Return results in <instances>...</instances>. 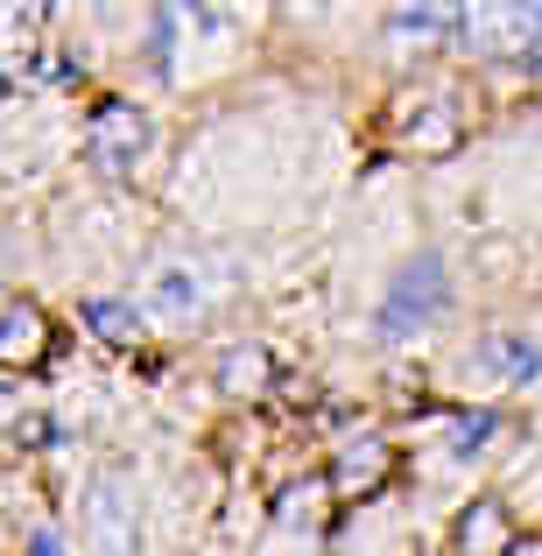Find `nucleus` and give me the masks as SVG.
I'll use <instances>...</instances> for the list:
<instances>
[{"label":"nucleus","mask_w":542,"mask_h":556,"mask_svg":"<svg viewBox=\"0 0 542 556\" xmlns=\"http://www.w3.org/2000/svg\"><path fill=\"white\" fill-rule=\"evenodd\" d=\"M85 535H92V556H141V507H135V486L121 472L92 479V493H85Z\"/></svg>","instance_id":"obj_2"},{"label":"nucleus","mask_w":542,"mask_h":556,"mask_svg":"<svg viewBox=\"0 0 542 556\" xmlns=\"http://www.w3.org/2000/svg\"><path fill=\"white\" fill-rule=\"evenodd\" d=\"M218 388L226 394H268L275 388V359L261 353V345H232V353L218 359Z\"/></svg>","instance_id":"obj_9"},{"label":"nucleus","mask_w":542,"mask_h":556,"mask_svg":"<svg viewBox=\"0 0 542 556\" xmlns=\"http://www.w3.org/2000/svg\"><path fill=\"white\" fill-rule=\"evenodd\" d=\"M444 317V261H408L402 275H394L388 303H380V339H408V331L437 325Z\"/></svg>","instance_id":"obj_3"},{"label":"nucleus","mask_w":542,"mask_h":556,"mask_svg":"<svg viewBox=\"0 0 542 556\" xmlns=\"http://www.w3.org/2000/svg\"><path fill=\"white\" fill-rule=\"evenodd\" d=\"M493 430H501V416H493V408H479V416H458V430H451V451H487Z\"/></svg>","instance_id":"obj_14"},{"label":"nucleus","mask_w":542,"mask_h":556,"mask_svg":"<svg viewBox=\"0 0 542 556\" xmlns=\"http://www.w3.org/2000/svg\"><path fill=\"white\" fill-rule=\"evenodd\" d=\"M451 8H394V36L402 42H437V28H451Z\"/></svg>","instance_id":"obj_12"},{"label":"nucleus","mask_w":542,"mask_h":556,"mask_svg":"<svg viewBox=\"0 0 542 556\" xmlns=\"http://www.w3.org/2000/svg\"><path fill=\"white\" fill-rule=\"evenodd\" d=\"M507 543H515V535H507L501 501H472V507H465V521H458V549L465 556H487V549L507 556Z\"/></svg>","instance_id":"obj_10"},{"label":"nucleus","mask_w":542,"mask_h":556,"mask_svg":"<svg viewBox=\"0 0 542 556\" xmlns=\"http://www.w3.org/2000/svg\"><path fill=\"white\" fill-rule=\"evenodd\" d=\"M0 99H8V64H0Z\"/></svg>","instance_id":"obj_19"},{"label":"nucleus","mask_w":542,"mask_h":556,"mask_svg":"<svg viewBox=\"0 0 542 556\" xmlns=\"http://www.w3.org/2000/svg\"><path fill=\"white\" fill-rule=\"evenodd\" d=\"M85 325H92V339H106V345H135L141 339V311L135 303H113V296L85 303Z\"/></svg>","instance_id":"obj_11"},{"label":"nucleus","mask_w":542,"mask_h":556,"mask_svg":"<svg viewBox=\"0 0 542 556\" xmlns=\"http://www.w3.org/2000/svg\"><path fill=\"white\" fill-rule=\"evenodd\" d=\"M529 22H535V8H501V0H479V8L458 14V50L465 56L529 50Z\"/></svg>","instance_id":"obj_4"},{"label":"nucleus","mask_w":542,"mask_h":556,"mask_svg":"<svg viewBox=\"0 0 542 556\" xmlns=\"http://www.w3.org/2000/svg\"><path fill=\"white\" fill-rule=\"evenodd\" d=\"M507 556H542V535H515V543H507Z\"/></svg>","instance_id":"obj_17"},{"label":"nucleus","mask_w":542,"mask_h":556,"mask_svg":"<svg viewBox=\"0 0 542 556\" xmlns=\"http://www.w3.org/2000/svg\"><path fill=\"white\" fill-rule=\"evenodd\" d=\"M465 374L487 380V388H521V380L542 374V353L529 339H515V331H493V339H479L472 353H465Z\"/></svg>","instance_id":"obj_6"},{"label":"nucleus","mask_w":542,"mask_h":556,"mask_svg":"<svg viewBox=\"0 0 542 556\" xmlns=\"http://www.w3.org/2000/svg\"><path fill=\"white\" fill-rule=\"evenodd\" d=\"M14 422H22V402H14V394L0 388V430H14Z\"/></svg>","instance_id":"obj_16"},{"label":"nucleus","mask_w":542,"mask_h":556,"mask_svg":"<svg viewBox=\"0 0 542 556\" xmlns=\"http://www.w3.org/2000/svg\"><path fill=\"white\" fill-rule=\"evenodd\" d=\"M388 472H394V451L380 444V437H360V444H345V451H339V465H331V486L353 501V493H374Z\"/></svg>","instance_id":"obj_8"},{"label":"nucleus","mask_w":542,"mask_h":556,"mask_svg":"<svg viewBox=\"0 0 542 556\" xmlns=\"http://www.w3.org/2000/svg\"><path fill=\"white\" fill-rule=\"evenodd\" d=\"M521 64H529V78H542V8H535V22H529V50H521Z\"/></svg>","instance_id":"obj_15"},{"label":"nucleus","mask_w":542,"mask_h":556,"mask_svg":"<svg viewBox=\"0 0 542 556\" xmlns=\"http://www.w3.org/2000/svg\"><path fill=\"white\" fill-rule=\"evenodd\" d=\"M149 141H155V127L135 99H99L92 121H85V163L106 169V177H135L149 163Z\"/></svg>","instance_id":"obj_1"},{"label":"nucleus","mask_w":542,"mask_h":556,"mask_svg":"<svg viewBox=\"0 0 542 556\" xmlns=\"http://www.w3.org/2000/svg\"><path fill=\"white\" fill-rule=\"evenodd\" d=\"M149 303H155V311H190V303H198V289H190V275H184V268H155Z\"/></svg>","instance_id":"obj_13"},{"label":"nucleus","mask_w":542,"mask_h":556,"mask_svg":"<svg viewBox=\"0 0 542 556\" xmlns=\"http://www.w3.org/2000/svg\"><path fill=\"white\" fill-rule=\"evenodd\" d=\"M465 135V113L444 92H416V106H402V149L408 155H451Z\"/></svg>","instance_id":"obj_5"},{"label":"nucleus","mask_w":542,"mask_h":556,"mask_svg":"<svg viewBox=\"0 0 542 556\" xmlns=\"http://www.w3.org/2000/svg\"><path fill=\"white\" fill-rule=\"evenodd\" d=\"M50 359V317L36 303H0V367L28 374Z\"/></svg>","instance_id":"obj_7"},{"label":"nucleus","mask_w":542,"mask_h":556,"mask_svg":"<svg viewBox=\"0 0 542 556\" xmlns=\"http://www.w3.org/2000/svg\"><path fill=\"white\" fill-rule=\"evenodd\" d=\"M28 556H64V549H56V535H36V543H28Z\"/></svg>","instance_id":"obj_18"}]
</instances>
